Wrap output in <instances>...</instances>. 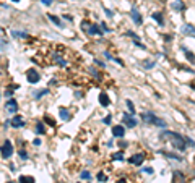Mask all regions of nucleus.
<instances>
[{
	"label": "nucleus",
	"instance_id": "31",
	"mask_svg": "<svg viewBox=\"0 0 195 183\" xmlns=\"http://www.w3.org/2000/svg\"><path fill=\"white\" fill-rule=\"evenodd\" d=\"M104 12H106V15H107V16H112V15H114V12H112V10H104Z\"/></svg>",
	"mask_w": 195,
	"mask_h": 183
},
{
	"label": "nucleus",
	"instance_id": "14",
	"mask_svg": "<svg viewBox=\"0 0 195 183\" xmlns=\"http://www.w3.org/2000/svg\"><path fill=\"white\" fill-rule=\"evenodd\" d=\"M86 31L90 34H93V36H96V34H101V28L98 25H88Z\"/></svg>",
	"mask_w": 195,
	"mask_h": 183
},
{
	"label": "nucleus",
	"instance_id": "16",
	"mask_svg": "<svg viewBox=\"0 0 195 183\" xmlns=\"http://www.w3.org/2000/svg\"><path fill=\"white\" fill-rule=\"evenodd\" d=\"M151 16H153V20H156V21H158V25H159V26H163V25H164V18H163V15H161L159 12L153 13Z\"/></svg>",
	"mask_w": 195,
	"mask_h": 183
},
{
	"label": "nucleus",
	"instance_id": "4",
	"mask_svg": "<svg viewBox=\"0 0 195 183\" xmlns=\"http://www.w3.org/2000/svg\"><path fill=\"white\" fill-rule=\"evenodd\" d=\"M26 76H28V83H31V84H36V83H39V80H41V76H39V73H37L36 70H28V73H26Z\"/></svg>",
	"mask_w": 195,
	"mask_h": 183
},
{
	"label": "nucleus",
	"instance_id": "22",
	"mask_svg": "<svg viewBox=\"0 0 195 183\" xmlns=\"http://www.w3.org/2000/svg\"><path fill=\"white\" fill-rule=\"evenodd\" d=\"M13 36L15 37H28V34L23 33V31H13Z\"/></svg>",
	"mask_w": 195,
	"mask_h": 183
},
{
	"label": "nucleus",
	"instance_id": "10",
	"mask_svg": "<svg viewBox=\"0 0 195 183\" xmlns=\"http://www.w3.org/2000/svg\"><path fill=\"white\" fill-rule=\"evenodd\" d=\"M171 7H172L176 12H184V10H185V5H184L182 0H172V2H171Z\"/></svg>",
	"mask_w": 195,
	"mask_h": 183
},
{
	"label": "nucleus",
	"instance_id": "7",
	"mask_svg": "<svg viewBox=\"0 0 195 183\" xmlns=\"http://www.w3.org/2000/svg\"><path fill=\"white\" fill-rule=\"evenodd\" d=\"M112 134L116 136V138H124L125 134V128L122 125H116L114 128H112Z\"/></svg>",
	"mask_w": 195,
	"mask_h": 183
},
{
	"label": "nucleus",
	"instance_id": "26",
	"mask_svg": "<svg viewBox=\"0 0 195 183\" xmlns=\"http://www.w3.org/2000/svg\"><path fill=\"white\" fill-rule=\"evenodd\" d=\"M185 57L189 58V60H190V62H194V60H195L194 53H192V52H189V50H185Z\"/></svg>",
	"mask_w": 195,
	"mask_h": 183
},
{
	"label": "nucleus",
	"instance_id": "19",
	"mask_svg": "<svg viewBox=\"0 0 195 183\" xmlns=\"http://www.w3.org/2000/svg\"><path fill=\"white\" fill-rule=\"evenodd\" d=\"M49 20H50V21H54V23H55V25H57V26H59V28H63V25H62V21L59 20V18H57V16H54V15H49Z\"/></svg>",
	"mask_w": 195,
	"mask_h": 183
},
{
	"label": "nucleus",
	"instance_id": "5",
	"mask_svg": "<svg viewBox=\"0 0 195 183\" xmlns=\"http://www.w3.org/2000/svg\"><path fill=\"white\" fill-rule=\"evenodd\" d=\"M122 120H124V125L129 126V128L137 126V118L132 117V115H129V114H124V115H122Z\"/></svg>",
	"mask_w": 195,
	"mask_h": 183
},
{
	"label": "nucleus",
	"instance_id": "12",
	"mask_svg": "<svg viewBox=\"0 0 195 183\" xmlns=\"http://www.w3.org/2000/svg\"><path fill=\"white\" fill-rule=\"evenodd\" d=\"M182 33L184 34H189V36L195 37V28L192 25H184L182 26Z\"/></svg>",
	"mask_w": 195,
	"mask_h": 183
},
{
	"label": "nucleus",
	"instance_id": "9",
	"mask_svg": "<svg viewBox=\"0 0 195 183\" xmlns=\"http://www.w3.org/2000/svg\"><path fill=\"white\" fill-rule=\"evenodd\" d=\"M10 125H12L13 128H21V126H25V122H23V118H21L20 115H17V117H13L12 120H10Z\"/></svg>",
	"mask_w": 195,
	"mask_h": 183
},
{
	"label": "nucleus",
	"instance_id": "3",
	"mask_svg": "<svg viewBox=\"0 0 195 183\" xmlns=\"http://www.w3.org/2000/svg\"><path fill=\"white\" fill-rule=\"evenodd\" d=\"M0 152H2V156H3L5 159H8L13 156V144L7 139V141L3 143V146L0 147Z\"/></svg>",
	"mask_w": 195,
	"mask_h": 183
},
{
	"label": "nucleus",
	"instance_id": "6",
	"mask_svg": "<svg viewBox=\"0 0 195 183\" xmlns=\"http://www.w3.org/2000/svg\"><path fill=\"white\" fill-rule=\"evenodd\" d=\"M5 110H7L8 114H15L18 110V102L15 101V99H8L7 104H5Z\"/></svg>",
	"mask_w": 195,
	"mask_h": 183
},
{
	"label": "nucleus",
	"instance_id": "8",
	"mask_svg": "<svg viewBox=\"0 0 195 183\" xmlns=\"http://www.w3.org/2000/svg\"><path fill=\"white\" fill-rule=\"evenodd\" d=\"M143 160H145V154H141V152H138V154L130 157V164H133V165H140Z\"/></svg>",
	"mask_w": 195,
	"mask_h": 183
},
{
	"label": "nucleus",
	"instance_id": "35",
	"mask_svg": "<svg viewBox=\"0 0 195 183\" xmlns=\"http://www.w3.org/2000/svg\"><path fill=\"white\" fill-rule=\"evenodd\" d=\"M145 172H146V173H153V169H151V167H146Z\"/></svg>",
	"mask_w": 195,
	"mask_h": 183
},
{
	"label": "nucleus",
	"instance_id": "23",
	"mask_svg": "<svg viewBox=\"0 0 195 183\" xmlns=\"http://www.w3.org/2000/svg\"><path fill=\"white\" fill-rule=\"evenodd\" d=\"M125 104H127V109L132 112V114H135V107H133V104H132V101H125Z\"/></svg>",
	"mask_w": 195,
	"mask_h": 183
},
{
	"label": "nucleus",
	"instance_id": "18",
	"mask_svg": "<svg viewBox=\"0 0 195 183\" xmlns=\"http://www.w3.org/2000/svg\"><path fill=\"white\" fill-rule=\"evenodd\" d=\"M20 183H34V178H33V177L21 175V177H20Z\"/></svg>",
	"mask_w": 195,
	"mask_h": 183
},
{
	"label": "nucleus",
	"instance_id": "20",
	"mask_svg": "<svg viewBox=\"0 0 195 183\" xmlns=\"http://www.w3.org/2000/svg\"><path fill=\"white\" fill-rule=\"evenodd\" d=\"M114 160H124V152H116V154L112 156Z\"/></svg>",
	"mask_w": 195,
	"mask_h": 183
},
{
	"label": "nucleus",
	"instance_id": "30",
	"mask_svg": "<svg viewBox=\"0 0 195 183\" xmlns=\"http://www.w3.org/2000/svg\"><path fill=\"white\" fill-rule=\"evenodd\" d=\"M103 122H104V123H106V125H109V123H111V122H112V117H111V115H107V117L104 118Z\"/></svg>",
	"mask_w": 195,
	"mask_h": 183
},
{
	"label": "nucleus",
	"instance_id": "25",
	"mask_svg": "<svg viewBox=\"0 0 195 183\" xmlns=\"http://www.w3.org/2000/svg\"><path fill=\"white\" fill-rule=\"evenodd\" d=\"M55 62H57V63H60V66H65L67 65L65 60H63V58H60V57H57V55H55Z\"/></svg>",
	"mask_w": 195,
	"mask_h": 183
},
{
	"label": "nucleus",
	"instance_id": "37",
	"mask_svg": "<svg viewBox=\"0 0 195 183\" xmlns=\"http://www.w3.org/2000/svg\"><path fill=\"white\" fill-rule=\"evenodd\" d=\"M41 144V139H34V146H39Z\"/></svg>",
	"mask_w": 195,
	"mask_h": 183
},
{
	"label": "nucleus",
	"instance_id": "27",
	"mask_svg": "<svg viewBox=\"0 0 195 183\" xmlns=\"http://www.w3.org/2000/svg\"><path fill=\"white\" fill-rule=\"evenodd\" d=\"M81 178H83V180H90V178H91L90 172H81Z\"/></svg>",
	"mask_w": 195,
	"mask_h": 183
},
{
	"label": "nucleus",
	"instance_id": "2",
	"mask_svg": "<svg viewBox=\"0 0 195 183\" xmlns=\"http://www.w3.org/2000/svg\"><path fill=\"white\" fill-rule=\"evenodd\" d=\"M141 118H143V122L151 123V125L159 126V128H166V125H167V123L164 122L163 118L156 117V115H154L153 112H143V114H141Z\"/></svg>",
	"mask_w": 195,
	"mask_h": 183
},
{
	"label": "nucleus",
	"instance_id": "24",
	"mask_svg": "<svg viewBox=\"0 0 195 183\" xmlns=\"http://www.w3.org/2000/svg\"><path fill=\"white\" fill-rule=\"evenodd\" d=\"M44 122H47L49 125H52V126L55 125V122H54V120H52V118L49 117V115H44Z\"/></svg>",
	"mask_w": 195,
	"mask_h": 183
},
{
	"label": "nucleus",
	"instance_id": "1",
	"mask_svg": "<svg viewBox=\"0 0 195 183\" xmlns=\"http://www.w3.org/2000/svg\"><path fill=\"white\" fill-rule=\"evenodd\" d=\"M161 138L164 139H171V144L179 151H185L187 147V141L184 136H181L179 133H172V131H163L161 133Z\"/></svg>",
	"mask_w": 195,
	"mask_h": 183
},
{
	"label": "nucleus",
	"instance_id": "21",
	"mask_svg": "<svg viewBox=\"0 0 195 183\" xmlns=\"http://www.w3.org/2000/svg\"><path fill=\"white\" fill-rule=\"evenodd\" d=\"M47 93H49L47 89H41L39 93H36V94H34V97H36V99H39V97H42V96H46Z\"/></svg>",
	"mask_w": 195,
	"mask_h": 183
},
{
	"label": "nucleus",
	"instance_id": "17",
	"mask_svg": "<svg viewBox=\"0 0 195 183\" xmlns=\"http://www.w3.org/2000/svg\"><path fill=\"white\" fill-rule=\"evenodd\" d=\"M36 133H37V134H44V133H46V126H44V123H42V122H37V125H36Z\"/></svg>",
	"mask_w": 195,
	"mask_h": 183
},
{
	"label": "nucleus",
	"instance_id": "13",
	"mask_svg": "<svg viewBox=\"0 0 195 183\" xmlns=\"http://www.w3.org/2000/svg\"><path fill=\"white\" fill-rule=\"evenodd\" d=\"M132 20H133V23H135V25H138V26L141 25V15L138 13L137 8L132 10Z\"/></svg>",
	"mask_w": 195,
	"mask_h": 183
},
{
	"label": "nucleus",
	"instance_id": "39",
	"mask_svg": "<svg viewBox=\"0 0 195 183\" xmlns=\"http://www.w3.org/2000/svg\"><path fill=\"white\" fill-rule=\"evenodd\" d=\"M8 183H13V182H8Z\"/></svg>",
	"mask_w": 195,
	"mask_h": 183
},
{
	"label": "nucleus",
	"instance_id": "11",
	"mask_svg": "<svg viewBox=\"0 0 195 183\" xmlns=\"http://www.w3.org/2000/svg\"><path fill=\"white\" fill-rule=\"evenodd\" d=\"M99 104L103 107H107L111 104V99H109L107 93H99Z\"/></svg>",
	"mask_w": 195,
	"mask_h": 183
},
{
	"label": "nucleus",
	"instance_id": "33",
	"mask_svg": "<svg viewBox=\"0 0 195 183\" xmlns=\"http://www.w3.org/2000/svg\"><path fill=\"white\" fill-rule=\"evenodd\" d=\"M119 146H121L122 149H125V147H127V143H125V141H122V143H119Z\"/></svg>",
	"mask_w": 195,
	"mask_h": 183
},
{
	"label": "nucleus",
	"instance_id": "15",
	"mask_svg": "<svg viewBox=\"0 0 195 183\" xmlns=\"http://www.w3.org/2000/svg\"><path fill=\"white\" fill-rule=\"evenodd\" d=\"M59 114H60V118H62V120H70V112H68V110L67 109H63V107H60V109H59Z\"/></svg>",
	"mask_w": 195,
	"mask_h": 183
},
{
	"label": "nucleus",
	"instance_id": "34",
	"mask_svg": "<svg viewBox=\"0 0 195 183\" xmlns=\"http://www.w3.org/2000/svg\"><path fill=\"white\" fill-rule=\"evenodd\" d=\"M20 156H21V159H28V156H26V152H25V151H21V152H20Z\"/></svg>",
	"mask_w": 195,
	"mask_h": 183
},
{
	"label": "nucleus",
	"instance_id": "32",
	"mask_svg": "<svg viewBox=\"0 0 195 183\" xmlns=\"http://www.w3.org/2000/svg\"><path fill=\"white\" fill-rule=\"evenodd\" d=\"M41 2H42L44 5H47V7H49L50 3H52V0H41Z\"/></svg>",
	"mask_w": 195,
	"mask_h": 183
},
{
	"label": "nucleus",
	"instance_id": "29",
	"mask_svg": "<svg viewBox=\"0 0 195 183\" xmlns=\"http://www.w3.org/2000/svg\"><path fill=\"white\" fill-rule=\"evenodd\" d=\"M98 178H99L101 182H106V175H104L103 172H99V173H98Z\"/></svg>",
	"mask_w": 195,
	"mask_h": 183
},
{
	"label": "nucleus",
	"instance_id": "36",
	"mask_svg": "<svg viewBox=\"0 0 195 183\" xmlns=\"http://www.w3.org/2000/svg\"><path fill=\"white\" fill-rule=\"evenodd\" d=\"M12 94H13V91L7 89V93H5V96H7V97H10V96H12Z\"/></svg>",
	"mask_w": 195,
	"mask_h": 183
},
{
	"label": "nucleus",
	"instance_id": "38",
	"mask_svg": "<svg viewBox=\"0 0 195 183\" xmlns=\"http://www.w3.org/2000/svg\"><path fill=\"white\" fill-rule=\"evenodd\" d=\"M13 2H20V0H13Z\"/></svg>",
	"mask_w": 195,
	"mask_h": 183
},
{
	"label": "nucleus",
	"instance_id": "28",
	"mask_svg": "<svg viewBox=\"0 0 195 183\" xmlns=\"http://www.w3.org/2000/svg\"><path fill=\"white\" fill-rule=\"evenodd\" d=\"M101 31H104V33H109V28H107V26H106V25H104V23H101Z\"/></svg>",
	"mask_w": 195,
	"mask_h": 183
}]
</instances>
